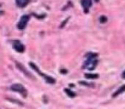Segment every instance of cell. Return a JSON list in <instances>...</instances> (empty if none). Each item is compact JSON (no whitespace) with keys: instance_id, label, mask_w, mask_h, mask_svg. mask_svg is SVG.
<instances>
[{"instance_id":"obj_12","label":"cell","mask_w":125,"mask_h":109,"mask_svg":"<svg viewBox=\"0 0 125 109\" xmlns=\"http://www.w3.org/2000/svg\"><path fill=\"white\" fill-rule=\"evenodd\" d=\"M100 21H101V22H103V23L105 22V21H106V18L104 17V16H101V17H100Z\"/></svg>"},{"instance_id":"obj_11","label":"cell","mask_w":125,"mask_h":109,"mask_svg":"<svg viewBox=\"0 0 125 109\" xmlns=\"http://www.w3.org/2000/svg\"><path fill=\"white\" fill-rule=\"evenodd\" d=\"M64 91L66 92L67 95H68L69 96H70V97H75V94L74 93L73 91H71V90H70V89H65Z\"/></svg>"},{"instance_id":"obj_13","label":"cell","mask_w":125,"mask_h":109,"mask_svg":"<svg viewBox=\"0 0 125 109\" xmlns=\"http://www.w3.org/2000/svg\"><path fill=\"white\" fill-rule=\"evenodd\" d=\"M123 78H125V71L123 73Z\"/></svg>"},{"instance_id":"obj_4","label":"cell","mask_w":125,"mask_h":109,"mask_svg":"<svg viewBox=\"0 0 125 109\" xmlns=\"http://www.w3.org/2000/svg\"><path fill=\"white\" fill-rule=\"evenodd\" d=\"M28 21H29V16L25 15V16H21V18L20 19L19 22H18V24H17L18 29H21V30L24 29V28L26 27L27 24H28Z\"/></svg>"},{"instance_id":"obj_1","label":"cell","mask_w":125,"mask_h":109,"mask_svg":"<svg viewBox=\"0 0 125 109\" xmlns=\"http://www.w3.org/2000/svg\"><path fill=\"white\" fill-rule=\"evenodd\" d=\"M96 54H92L90 56H88V59L87 60V61L84 64V67L89 70H93L95 68V67L97 66V60H96Z\"/></svg>"},{"instance_id":"obj_8","label":"cell","mask_w":125,"mask_h":109,"mask_svg":"<svg viewBox=\"0 0 125 109\" xmlns=\"http://www.w3.org/2000/svg\"><path fill=\"white\" fill-rule=\"evenodd\" d=\"M29 2V0H16V4L21 8H23L27 5Z\"/></svg>"},{"instance_id":"obj_6","label":"cell","mask_w":125,"mask_h":109,"mask_svg":"<svg viewBox=\"0 0 125 109\" xmlns=\"http://www.w3.org/2000/svg\"><path fill=\"white\" fill-rule=\"evenodd\" d=\"M82 5L84 9L85 13H87L92 6V0H82Z\"/></svg>"},{"instance_id":"obj_5","label":"cell","mask_w":125,"mask_h":109,"mask_svg":"<svg viewBox=\"0 0 125 109\" xmlns=\"http://www.w3.org/2000/svg\"><path fill=\"white\" fill-rule=\"evenodd\" d=\"M13 47H14V49L16 51L20 52V53H21V52H23L25 50L24 45L20 41H18V40H15V41L13 42Z\"/></svg>"},{"instance_id":"obj_2","label":"cell","mask_w":125,"mask_h":109,"mask_svg":"<svg viewBox=\"0 0 125 109\" xmlns=\"http://www.w3.org/2000/svg\"><path fill=\"white\" fill-rule=\"evenodd\" d=\"M10 89L12 90H14V91L20 93L23 97H27V95H28V91H27V90L24 88L23 85L20 84H12L10 87Z\"/></svg>"},{"instance_id":"obj_7","label":"cell","mask_w":125,"mask_h":109,"mask_svg":"<svg viewBox=\"0 0 125 109\" xmlns=\"http://www.w3.org/2000/svg\"><path fill=\"white\" fill-rule=\"evenodd\" d=\"M16 67H18V69L21 70V71H22V72H23V73H24V74L26 75V76L29 77V78H32L31 73H30L29 72L27 71V70L25 69V67L22 66V65H21V64H19V63H18V62H16Z\"/></svg>"},{"instance_id":"obj_9","label":"cell","mask_w":125,"mask_h":109,"mask_svg":"<svg viewBox=\"0 0 125 109\" xmlns=\"http://www.w3.org/2000/svg\"><path fill=\"white\" fill-rule=\"evenodd\" d=\"M124 91H125V84H124V85H123L122 87H120V88L118 89V90H116V91L115 92L114 94H113L112 96H113V97H116L117 95H121V94H122V93H123Z\"/></svg>"},{"instance_id":"obj_10","label":"cell","mask_w":125,"mask_h":109,"mask_svg":"<svg viewBox=\"0 0 125 109\" xmlns=\"http://www.w3.org/2000/svg\"><path fill=\"white\" fill-rule=\"evenodd\" d=\"M85 77L87 78H88V79H94V78H97L98 77H99V75L98 74H88V73H87V74H85Z\"/></svg>"},{"instance_id":"obj_3","label":"cell","mask_w":125,"mask_h":109,"mask_svg":"<svg viewBox=\"0 0 125 109\" xmlns=\"http://www.w3.org/2000/svg\"><path fill=\"white\" fill-rule=\"evenodd\" d=\"M29 65H30V67H31L33 68V69H34L35 71H36L37 73H38L40 75V76H42L44 78H45V81H46L47 83H49V84H54V83H55V79H54V78H52V77L46 76V75H45L44 73H42L41 72H40V70H39V68L37 67L36 65H35V64H33V63H30Z\"/></svg>"}]
</instances>
